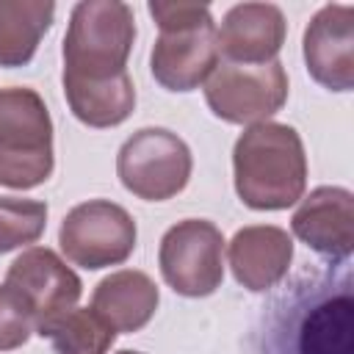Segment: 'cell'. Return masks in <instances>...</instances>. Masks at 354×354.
<instances>
[{
    "mask_svg": "<svg viewBox=\"0 0 354 354\" xmlns=\"http://www.w3.org/2000/svg\"><path fill=\"white\" fill-rule=\"evenodd\" d=\"M53 166V119L39 91L0 88V185L36 188L50 180Z\"/></svg>",
    "mask_w": 354,
    "mask_h": 354,
    "instance_id": "5b68a950",
    "label": "cell"
},
{
    "mask_svg": "<svg viewBox=\"0 0 354 354\" xmlns=\"http://www.w3.org/2000/svg\"><path fill=\"white\" fill-rule=\"evenodd\" d=\"M160 293L149 274L122 268L100 279L91 293V310H97L116 332H138L158 310Z\"/></svg>",
    "mask_w": 354,
    "mask_h": 354,
    "instance_id": "9a60e30c",
    "label": "cell"
},
{
    "mask_svg": "<svg viewBox=\"0 0 354 354\" xmlns=\"http://www.w3.org/2000/svg\"><path fill=\"white\" fill-rule=\"evenodd\" d=\"M133 216L111 199H88L75 205L58 230L61 252L69 263L97 271L124 263L136 249Z\"/></svg>",
    "mask_w": 354,
    "mask_h": 354,
    "instance_id": "ba28073f",
    "label": "cell"
},
{
    "mask_svg": "<svg viewBox=\"0 0 354 354\" xmlns=\"http://www.w3.org/2000/svg\"><path fill=\"white\" fill-rule=\"evenodd\" d=\"M147 8L160 30L149 55L152 77L166 91L199 88L218 66L216 22L210 8L188 0H152Z\"/></svg>",
    "mask_w": 354,
    "mask_h": 354,
    "instance_id": "3957f363",
    "label": "cell"
},
{
    "mask_svg": "<svg viewBox=\"0 0 354 354\" xmlns=\"http://www.w3.org/2000/svg\"><path fill=\"white\" fill-rule=\"evenodd\" d=\"M47 227V205L39 199L0 196V254L36 243Z\"/></svg>",
    "mask_w": 354,
    "mask_h": 354,
    "instance_id": "d6986e66",
    "label": "cell"
},
{
    "mask_svg": "<svg viewBox=\"0 0 354 354\" xmlns=\"http://www.w3.org/2000/svg\"><path fill=\"white\" fill-rule=\"evenodd\" d=\"M6 282L33 304L39 324L64 310H72L83 293L80 277L47 246H30L28 252H22L8 266Z\"/></svg>",
    "mask_w": 354,
    "mask_h": 354,
    "instance_id": "7c38bea8",
    "label": "cell"
},
{
    "mask_svg": "<svg viewBox=\"0 0 354 354\" xmlns=\"http://www.w3.org/2000/svg\"><path fill=\"white\" fill-rule=\"evenodd\" d=\"M158 266L166 285L188 299L216 293L224 279V235L207 218H183L160 238Z\"/></svg>",
    "mask_w": 354,
    "mask_h": 354,
    "instance_id": "9c48e42d",
    "label": "cell"
},
{
    "mask_svg": "<svg viewBox=\"0 0 354 354\" xmlns=\"http://www.w3.org/2000/svg\"><path fill=\"white\" fill-rule=\"evenodd\" d=\"M290 230L321 257L340 263L354 252V194L340 185H321L301 199Z\"/></svg>",
    "mask_w": 354,
    "mask_h": 354,
    "instance_id": "8fae6325",
    "label": "cell"
},
{
    "mask_svg": "<svg viewBox=\"0 0 354 354\" xmlns=\"http://www.w3.org/2000/svg\"><path fill=\"white\" fill-rule=\"evenodd\" d=\"M235 194L252 210H285L304 196L307 155L301 136L282 122L249 124L232 147Z\"/></svg>",
    "mask_w": 354,
    "mask_h": 354,
    "instance_id": "7a4b0ae2",
    "label": "cell"
},
{
    "mask_svg": "<svg viewBox=\"0 0 354 354\" xmlns=\"http://www.w3.org/2000/svg\"><path fill=\"white\" fill-rule=\"evenodd\" d=\"M39 315L33 304L8 282L0 285V351H14L36 332Z\"/></svg>",
    "mask_w": 354,
    "mask_h": 354,
    "instance_id": "ffe728a7",
    "label": "cell"
},
{
    "mask_svg": "<svg viewBox=\"0 0 354 354\" xmlns=\"http://www.w3.org/2000/svg\"><path fill=\"white\" fill-rule=\"evenodd\" d=\"M119 354H141V351H130V348H122Z\"/></svg>",
    "mask_w": 354,
    "mask_h": 354,
    "instance_id": "44dd1931",
    "label": "cell"
},
{
    "mask_svg": "<svg viewBox=\"0 0 354 354\" xmlns=\"http://www.w3.org/2000/svg\"><path fill=\"white\" fill-rule=\"evenodd\" d=\"M205 100L213 116L230 124H260L274 116L288 100V72L274 58L268 64L218 66L205 80Z\"/></svg>",
    "mask_w": 354,
    "mask_h": 354,
    "instance_id": "52a82bcc",
    "label": "cell"
},
{
    "mask_svg": "<svg viewBox=\"0 0 354 354\" xmlns=\"http://www.w3.org/2000/svg\"><path fill=\"white\" fill-rule=\"evenodd\" d=\"M36 335L47 337L58 354H105L116 329L91 307H72L39 324Z\"/></svg>",
    "mask_w": 354,
    "mask_h": 354,
    "instance_id": "ac0fdd59",
    "label": "cell"
},
{
    "mask_svg": "<svg viewBox=\"0 0 354 354\" xmlns=\"http://www.w3.org/2000/svg\"><path fill=\"white\" fill-rule=\"evenodd\" d=\"M55 19L50 0H0V66H25Z\"/></svg>",
    "mask_w": 354,
    "mask_h": 354,
    "instance_id": "e0dca14e",
    "label": "cell"
},
{
    "mask_svg": "<svg viewBox=\"0 0 354 354\" xmlns=\"http://www.w3.org/2000/svg\"><path fill=\"white\" fill-rule=\"evenodd\" d=\"M227 257L238 285L252 293H263L288 277L293 260V238L282 227L252 224L232 235Z\"/></svg>",
    "mask_w": 354,
    "mask_h": 354,
    "instance_id": "5bb4252c",
    "label": "cell"
},
{
    "mask_svg": "<svg viewBox=\"0 0 354 354\" xmlns=\"http://www.w3.org/2000/svg\"><path fill=\"white\" fill-rule=\"evenodd\" d=\"M136 14L119 0H83L72 8L64 36V77L108 80L127 72Z\"/></svg>",
    "mask_w": 354,
    "mask_h": 354,
    "instance_id": "277c9868",
    "label": "cell"
},
{
    "mask_svg": "<svg viewBox=\"0 0 354 354\" xmlns=\"http://www.w3.org/2000/svg\"><path fill=\"white\" fill-rule=\"evenodd\" d=\"M288 22L274 3H238L232 6L221 28L216 30L218 55L224 53L230 64H268L282 50Z\"/></svg>",
    "mask_w": 354,
    "mask_h": 354,
    "instance_id": "4fadbf2b",
    "label": "cell"
},
{
    "mask_svg": "<svg viewBox=\"0 0 354 354\" xmlns=\"http://www.w3.org/2000/svg\"><path fill=\"white\" fill-rule=\"evenodd\" d=\"M304 64L315 83L329 91L354 86V6L329 3L304 28Z\"/></svg>",
    "mask_w": 354,
    "mask_h": 354,
    "instance_id": "30bf717a",
    "label": "cell"
},
{
    "mask_svg": "<svg viewBox=\"0 0 354 354\" xmlns=\"http://www.w3.org/2000/svg\"><path fill=\"white\" fill-rule=\"evenodd\" d=\"M257 354H354V282L348 260L301 274L266 313Z\"/></svg>",
    "mask_w": 354,
    "mask_h": 354,
    "instance_id": "6da1fadb",
    "label": "cell"
},
{
    "mask_svg": "<svg viewBox=\"0 0 354 354\" xmlns=\"http://www.w3.org/2000/svg\"><path fill=\"white\" fill-rule=\"evenodd\" d=\"M69 111L88 127H116L136 108V86L127 72L108 80L61 77Z\"/></svg>",
    "mask_w": 354,
    "mask_h": 354,
    "instance_id": "2e32d148",
    "label": "cell"
},
{
    "mask_svg": "<svg viewBox=\"0 0 354 354\" xmlns=\"http://www.w3.org/2000/svg\"><path fill=\"white\" fill-rule=\"evenodd\" d=\"M194 158L188 144L166 127L136 130L116 155V174L122 185L147 202H166L177 196L191 180Z\"/></svg>",
    "mask_w": 354,
    "mask_h": 354,
    "instance_id": "8992f818",
    "label": "cell"
}]
</instances>
